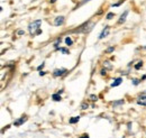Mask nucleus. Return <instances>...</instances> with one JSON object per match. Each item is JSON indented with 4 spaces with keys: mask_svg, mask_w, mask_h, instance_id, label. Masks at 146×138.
Returning <instances> with one entry per match:
<instances>
[{
    "mask_svg": "<svg viewBox=\"0 0 146 138\" xmlns=\"http://www.w3.org/2000/svg\"><path fill=\"white\" fill-rule=\"evenodd\" d=\"M41 24H42V19H37V20H35V22L30 23V24L28 25V32L30 33V35L35 36V33L37 32V29H40Z\"/></svg>",
    "mask_w": 146,
    "mask_h": 138,
    "instance_id": "nucleus-1",
    "label": "nucleus"
},
{
    "mask_svg": "<svg viewBox=\"0 0 146 138\" xmlns=\"http://www.w3.org/2000/svg\"><path fill=\"white\" fill-rule=\"evenodd\" d=\"M67 73V70L64 69V67H61V69H55L53 72V76L54 77H60V76H63Z\"/></svg>",
    "mask_w": 146,
    "mask_h": 138,
    "instance_id": "nucleus-2",
    "label": "nucleus"
},
{
    "mask_svg": "<svg viewBox=\"0 0 146 138\" xmlns=\"http://www.w3.org/2000/svg\"><path fill=\"white\" fill-rule=\"evenodd\" d=\"M65 23V17L64 16H57L56 18H54V26L60 27V26L64 25Z\"/></svg>",
    "mask_w": 146,
    "mask_h": 138,
    "instance_id": "nucleus-3",
    "label": "nucleus"
},
{
    "mask_svg": "<svg viewBox=\"0 0 146 138\" xmlns=\"http://www.w3.org/2000/svg\"><path fill=\"white\" fill-rule=\"evenodd\" d=\"M27 116H22L20 118H18V119H16V120L14 121V126H16V127H19V126H22L24 122H26L27 121Z\"/></svg>",
    "mask_w": 146,
    "mask_h": 138,
    "instance_id": "nucleus-4",
    "label": "nucleus"
},
{
    "mask_svg": "<svg viewBox=\"0 0 146 138\" xmlns=\"http://www.w3.org/2000/svg\"><path fill=\"white\" fill-rule=\"evenodd\" d=\"M109 32H110V26H105V28L101 30L100 35H99V40H102V38L107 37L109 35Z\"/></svg>",
    "mask_w": 146,
    "mask_h": 138,
    "instance_id": "nucleus-5",
    "label": "nucleus"
},
{
    "mask_svg": "<svg viewBox=\"0 0 146 138\" xmlns=\"http://www.w3.org/2000/svg\"><path fill=\"white\" fill-rule=\"evenodd\" d=\"M128 10H125L124 12L120 15V18L118 19V22H117V24L118 25H121V24H124L125 22H126V18H127V16H128Z\"/></svg>",
    "mask_w": 146,
    "mask_h": 138,
    "instance_id": "nucleus-6",
    "label": "nucleus"
},
{
    "mask_svg": "<svg viewBox=\"0 0 146 138\" xmlns=\"http://www.w3.org/2000/svg\"><path fill=\"white\" fill-rule=\"evenodd\" d=\"M136 102H137V105H139V106L146 107V94H140L139 97L137 98Z\"/></svg>",
    "mask_w": 146,
    "mask_h": 138,
    "instance_id": "nucleus-7",
    "label": "nucleus"
},
{
    "mask_svg": "<svg viewBox=\"0 0 146 138\" xmlns=\"http://www.w3.org/2000/svg\"><path fill=\"white\" fill-rule=\"evenodd\" d=\"M122 81H124V80H122V77H117V79H115V81L110 84V87H111V88L118 87V85H120L121 83H122Z\"/></svg>",
    "mask_w": 146,
    "mask_h": 138,
    "instance_id": "nucleus-8",
    "label": "nucleus"
},
{
    "mask_svg": "<svg viewBox=\"0 0 146 138\" xmlns=\"http://www.w3.org/2000/svg\"><path fill=\"white\" fill-rule=\"evenodd\" d=\"M52 99H53V101H55V102H59V101L62 100V97H61V94H59V93L56 92L52 95Z\"/></svg>",
    "mask_w": 146,
    "mask_h": 138,
    "instance_id": "nucleus-9",
    "label": "nucleus"
},
{
    "mask_svg": "<svg viewBox=\"0 0 146 138\" xmlns=\"http://www.w3.org/2000/svg\"><path fill=\"white\" fill-rule=\"evenodd\" d=\"M125 103V100H118V101H114L113 102V107L114 108H116V107H118V106H121V105H124Z\"/></svg>",
    "mask_w": 146,
    "mask_h": 138,
    "instance_id": "nucleus-10",
    "label": "nucleus"
},
{
    "mask_svg": "<svg viewBox=\"0 0 146 138\" xmlns=\"http://www.w3.org/2000/svg\"><path fill=\"white\" fill-rule=\"evenodd\" d=\"M80 118H81L80 116H77V117H73V118H70L69 122H70V124H77V122H79Z\"/></svg>",
    "mask_w": 146,
    "mask_h": 138,
    "instance_id": "nucleus-11",
    "label": "nucleus"
},
{
    "mask_svg": "<svg viewBox=\"0 0 146 138\" xmlns=\"http://www.w3.org/2000/svg\"><path fill=\"white\" fill-rule=\"evenodd\" d=\"M64 41H65V44H66V45H69V46L73 45V41H72V38L70 37V36H66Z\"/></svg>",
    "mask_w": 146,
    "mask_h": 138,
    "instance_id": "nucleus-12",
    "label": "nucleus"
},
{
    "mask_svg": "<svg viewBox=\"0 0 146 138\" xmlns=\"http://www.w3.org/2000/svg\"><path fill=\"white\" fill-rule=\"evenodd\" d=\"M57 51H60L62 54H64V55H67V54H70V51L67 48H65V47H60Z\"/></svg>",
    "mask_w": 146,
    "mask_h": 138,
    "instance_id": "nucleus-13",
    "label": "nucleus"
},
{
    "mask_svg": "<svg viewBox=\"0 0 146 138\" xmlns=\"http://www.w3.org/2000/svg\"><path fill=\"white\" fill-rule=\"evenodd\" d=\"M115 16H116V15H115V12H108V14H107V16H106V19L107 20H110V19H113Z\"/></svg>",
    "mask_w": 146,
    "mask_h": 138,
    "instance_id": "nucleus-14",
    "label": "nucleus"
},
{
    "mask_svg": "<svg viewBox=\"0 0 146 138\" xmlns=\"http://www.w3.org/2000/svg\"><path fill=\"white\" fill-rule=\"evenodd\" d=\"M103 66H106L107 69H113V65L110 64V62H109V61H105V62H103Z\"/></svg>",
    "mask_w": 146,
    "mask_h": 138,
    "instance_id": "nucleus-15",
    "label": "nucleus"
},
{
    "mask_svg": "<svg viewBox=\"0 0 146 138\" xmlns=\"http://www.w3.org/2000/svg\"><path fill=\"white\" fill-rule=\"evenodd\" d=\"M140 82H142V80H140V79H133V80H132V83H133L134 85H138Z\"/></svg>",
    "mask_w": 146,
    "mask_h": 138,
    "instance_id": "nucleus-16",
    "label": "nucleus"
},
{
    "mask_svg": "<svg viewBox=\"0 0 146 138\" xmlns=\"http://www.w3.org/2000/svg\"><path fill=\"white\" fill-rule=\"evenodd\" d=\"M89 108V103L88 102H82L81 103V109L82 110H85V109H88Z\"/></svg>",
    "mask_w": 146,
    "mask_h": 138,
    "instance_id": "nucleus-17",
    "label": "nucleus"
},
{
    "mask_svg": "<svg viewBox=\"0 0 146 138\" xmlns=\"http://www.w3.org/2000/svg\"><path fill=\"white\" fill-rule=\"evenodd\" d=\"M60 43H61V38H59V40H57L56 42H55V43H54V48H55V49H59L60 47H59V45H60Z\"/></svg>",
    "mask_w": 146,
    "mask_h": 138,
    "instance_id": "nucleus-18",
    "label": "nucleus"
},
{
    "mask_svg": "<svg viewBox=\"0 0 146 138\" xmlns=\"http://www.w3.org/2000/svg\"><path fill=\"white\" fill-rule=\"evenodd\" d=\"M89 99H90L91 101H93V102H95V101H97V100H98V95H96V94H90Z\"/></svg>",
    "mask_w": 146,
    "mask_h": 138,
    "instance_id": "nucleus-19",
    "label": "nucleus"
},
{
    "mask_svg": "<svg viewBox=\"0 0 146 138\" xmlns=\"http://www.w3.org/2000/svg\"><path fill=\"white\" fill-rule=\"evenodd\" d=\"M142 66H143V62H142V61H139L136 65H135V70H139V69H142Z\"/></svg>",
    "mask_w": 146,
    "mask_h": 138,
    "instance_id": "nucleus-20",
    "label": "nucleus"
},
{
    "mask_svg": "<svg viewBox=\"0 0 146 138\" xmlns=\"http://www.w3.org/2000/svg\"><path fill=\"white\" fill-rule=\"evenodd\" d=\"M114 51H115V47H114V46H110V47H108V48L106 49V53H107V54H109V53H113Z\"/></svg>",
    "mask_w": 146,
    "mask_h": 138,
    "instance_id": "nucleus-21",
    "label": "nucleus"
},
{
    "mask_svg": "<svg viewBox=\"0 0 146 138\" xmlns=\"http://www.w3.org/2000/svg\"><path fill=\"white\" fill-rule=\"evenodd\" d=\"M124 1H125V0H120V1H119V2H116V4H113V5H111V7H119L121 4H124Z\"/></svg>",
    "mask_w": 146,
    "mask_h": 138,
    "instance_id": "nucleus-22",
    "label": "nucleus"
},
{
    "mask_svg": "<svg viewBox=\"0 0 146 138\" xmlns=\"http://www.w3.org/2000/svg\"><path fill=\"white\" fill-rule=\"evenodd\" d=\"M44 66H45V63H42L41 65H38V66H37V71H42V70L44 69Z\"/></svg>",
    "mask_w": 146,
    "mask_h": 138,
    "instance_id": "nucleus-23",
    "label": "nucleus"
},
{
    "mask_svg": "<svg viewBox=\"0 0 146 138\" xmlns=\"http://www.w3.org/2000/svg\"><path fill=\"white\" fill-rule=\"evenodd\" d=\"M17 35H19V36L25 35V32H24V30H22V29H19V30H17Z\"/></svg>",
    "mask_w": 146,
    "mask_h": 138,
    "instance_id": "nucleus-24",
    "label": "nucleus"
},
{
    "mask_svg": "<svg viewBox=\"0 0 146 138\" xmlns=\"http://www.w3.org/2000/svg\"><path fill=\"white\" fill-rule=\"evenodd\" d=\"M100 74L102 75V76H103V75H106V74H107V70H106V69H102V70L100 71Z\"/></svg>",
    "mask_w": 146,
    "mask_h": 138,
    "instance_id": "nucleus-25",
    "label": "nucleus"
},
{
    "mask_svg": "<svg viewBox=\"0 0 146 138\" xmlns=\"http://www.w3.org/2000/svg\"><path fill=\"white\" fill-rule=\"evenodd\" d=\"M38 74H40V76H44V75L46 74V72H45V71H43V70H42V71H40V73H38Z\"/></svg>",
    "mask_w": 146,
    "mask_h": 138,
    "instance_id": "nucleus-26",
    "label": "nucleus"
},
{
    "mask_svg": "<svg viewBox=\"0 0 146 138\" xmlns=\"http://www.w3.org/2000/svg\"><path fill=\"white\" fill-rule=\"evenodd\" d=\"M79 138H90V137H89V135H88V134H83L82 136H80Z\"/></svg>",
    "mask_w": 146,
    "mask_h": 138,
    "instance_id": "nucleus-27",
    "label": "nucleus"
},
{
    "mask_svg": "<svg viewBox=\"0 0 146 138\" xmlns=\"http://www.w3.org/2000/svg\"><path fill=\"white\" fill-rule=\"evenodd\" d=\"M89 1H91V0H83V1H81V2H80V5H79V6H81V5L85 4V2H89Z\"/></svg>",
    "mask_w": 146,
    "mask_h": 138,
    "instance_id": "nucleus-28",
    "label": "nucleus"
},
{
    "mask_svg": "<svg viewBox=\"0 0 146 138\" xmlns=\"http://www.w3.org/2000/svg\"><path fill=\"white\" fill-rule=\"evenodd\" d=\"M41 34H42V29L40 28V29H37V32L35 33V35H41Z\"/></svg>",
    "mask_w": 146,
    "mask_h": 138,
    "instance_id": "nucleus-29",
    "label": "nucleus"
},
{
    "mask_svg": "<svg viewBox=\"0 0 146 138\" xmlns=\"http://www.w3.org/2000/svg\"><path fill=\"white\" fill-rule=\"evenodd\" d=\"M140 80H142V81H144V80H146V74H144V75H143V76L140 77Z\"/></svg>",
    "mask_w": 146,
    "mask_h": 138,
    "instance_id": "nucleus-30",
    "label": "nucleus"
},
{
    "mask_svg": "<svg viewBox=\"0 0 146 138\" xmlns=\"http://www.w3.org/2000/svg\"><path fill=\"white\" fill-rule=\"evenodd\" d=\"M63 92H64V90H60V91H57V93H59V94H62Z\"/></svg>",
    "mask_w": 146,
    "mask_h": 138,
    "instance_id": "nucleus-31",
    "label": "nucleus"
},
{
    "mask_svg": "<svg viewBox=\"0 0 146 138\" xmlns=\"http://www.w3.org/2000/svg\"><path fill=\"white\" fill-rule=\"evenodd\" d=\"M127 126H128V129H130V128H132V122H128V125H127Z\"/></svg>",
    "mask_w": 146,
    "mask_h": 138,
    "instance_id": "nucleus-32",
    "label": "nucleus"
},
{
    "mask_svg": "<svg viewBox=\"0 0 146 138\" xmlns=\"http://www.w3.org/2000/svg\"><path fill=\"white\" fill-rule=\"evenodd\" d=\"M100 14H102V9H101V10H99V11L97 12V15H100Z\"/></svg>",
    "mask_w": 146,
    "mask_h": 138,
    "instance_id": "nucleus-33",
    "label": "nucleus"
},
{
    "mask_svg": "<svg viewBox=\"0 0 146 138\" xmlns=\"http://www.w3.org/2000/svg\"><path fill=\"white\" fill-rule=\"evenodd\" d=\"M49 2H51V4H54V2H56V0H49Z\"/></svg>",
    "mask_w": 146,
    "mask_h": 138,
    "instance_id": "nucleus-34",
    "label": "nucleus"
},
{
    "mask_svg": "<svg viewBox=\"0 0 146 138\" xmlns=\"http://www.w3.org/2000/svg\"><path fill=\"white\" fill-rule=\"evenodd\" d=\"M142 94H146V91H145V92H143V93H142Z\"/></svg>",
    "mask_w": 146,
    "mask_h": 138,
    "instance_id": "nucleus-35",
    "label": "nucleus"
},
{
    "mask_svg": "<svg viewBox=\"0 0 146 138\" xmlns=\"http://www.w3.org/2000/svg\"><path fill=\"white\" fill-rule=\"evenodd\" d=\"M122 138H124V137H122Z\"/></svg>",
    "mask_w": 146,
    "mask_h": 138,
    "instance_id": "nucleus-36",
    "label": "nucleus"
}]
</instances>
